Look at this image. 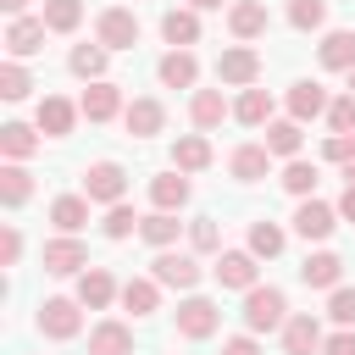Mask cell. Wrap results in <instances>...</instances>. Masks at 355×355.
<instances>
[{
  "mask_svg": "<svg viewBox=\"0 0 355 355\" xmlns=\"http://www.w3.org/2000/svg\"><path fill=\"white\" fill-rule=\"evenodd\" d=\"M283 322H288V294L272 288V283H255V288L244 294V327H250V333H272V327H283Z\"/></svg>",
  "mask_w": 355,
  "mask_h": 355,
  "instance_id": "1",
  "label": "cell"
},
{
  "mask_svg": "<svg viewBox=\"0 0 355 355\" xmlns=\"http://www.w3.org/2000/svg\"><path fill=\"white\" fill-rule=\"evenodd\" d=\"M122 194H128V172L116 166V161H94V166H83V200L89 205H122Z\"/></svg>",
  "mask_w": 355,
  "mask_h": 355,
  "instance_id": "2",
  "label": "cell"
},
{
  "mask_svg": "<svg viewBox=\"0 0 355 355\" xmlns=\"http://www.w3.org/2000/svg\"><path fill=\"white\" fill-rule=\"evenodd\" d=\"M94 44H105V50H133V44H139V17H133L128 6H105V11L94 17Z\"/></svg>",
  "mask_w": 355,
  "mask_h": 355,
  "instance_id": "3",
  "label": "cell"
},
{
  "mask_svg": "<svg viewBox=\"0 0 355 355\" xmlns=\"http://www.w3.org/2000/svg\"><path fill=\"white\" fill-rule=\"evenodd\" d=\"M150 277H155L161 288H183V294H194V288H200V261H194V255H178V250H155Z\"/></svg>",
  "mask_w": 355,
  "mask_h": 355,
  "instance_id": "4",
  "label": "cell"
},
{
  "mask_svg": "<svg viewBox=\"0 0 355 355\" xmlns=\"http://www.w3.org/2000/svg\"><path fill=\"white\" fill-rule=\"evenodd\" d=\"M255 78H261V55H255L250 44H227V50L216 55V83H227V89H255Z\"/></svg>",
  "mask_w": 355,
  "mask_h": 355,
  "instance_id": "5",
  "label": "cell"
},
{
  "mask_svg": "<svg viewBox=\"0 0 355 355\" xmlns=\"http://www.w3.org/2000/svg\"><path fill=\"white\" fill-rule=\"evenodd\" d=\"M44 272H50V277H83V272H89V250H83V239H78V233L50 239V244H44Z\"/></svg>",
  "mask_w": 355,
  "mask_h": 355,
  "instance_id": "6",
  "label": "cell"
},
{
  "mask_svg": "<svg viewBox=\"0 0 355 355\" xmlns=\"http://www.w3.org/2000/svg\"><path fill=\"white\" fill-rule=\"evenodd\" d=\"M333 227H338V205H327V200H300V205H294V233H300L305 244L333 239Z\"/></svg>",
  "mask_w": 355,
  "mask_h": 355,
  "instance_id": "7",
  "label": "cell"
},
{
  "mask_svg": "<svg viewBox=\"0 0 355 355\" xmlns=\"http://www.w3.org/2000/svg\"><path fill=\"white\" fill-rule=\"evenodd\" d=\"M39 333H44V338H78V333H83V305H78V300H61V294L44 300V305H39Z\"/></svg>",
  "mask_w": 355,
  "mask_h": 355,
  "instance_id": "8",
  "label": "cell"
},
{
  "mask_svg": "<svg viewBox=\"0 0 355 355\" xmlns=\"http://www.w3.org/2000/svg\"><path fill=\"white\" fill-rule=\"evenodd\" d=\"M222 327V311H216V300H205V294H189L183 305H178V333L183 338H211Z\"/></svg>",
  "mask_w": 355,
  "mask_h": 355,
  "instance_id": "9",
  "label": "cell"
},
{
  "mask_svg": "<svg viewBox=\"0 0 355 355\" xmlns=\"http://www.w3.org/2000/svg\"><path fill=\"white\" fill-rule=\"evenodd\" d=\"M211 272H216V283H222V288H239V294H250V288L261 283V277H255L261 266H255V255H250V250H222Z\"/></svg>",
  "mask_w": 355,
  "mask_h": 355,
  "instance_id": "10",
  "label": "cell"
},
{
  "mask_svg": "<svg viewBox=\"0 0 355 355\" xmlns=\"http://www.w3.org/2000/svg\"><path fill=\"white\" fill-rule=\"evenodd\" d=\"M266 0H233L227 6V33L239 39V44H250V39H261L266 33Z\"/></svg>",
  "mask_w": 355,
  "mask_h": 355,
  "instance_id": "11",
  "label": "cell"
},
{
  "mask_svg": "<svg viewBox=\"0 0 355 355\" xmlns=\"http://www.w3.org/2000/svg\"><path fill=\"white\" fill-rule=\"evenodd\" d=\"M44 17H11V28H6V55L11 61H22V55H39L44 50Z\"/></svg>",
  "mask_w": 355,
  "mask_h": 355,
  "instance_id": "12",
  "label": "cell"
},
{
  "mask_svg": "<svg viewBox=\"0 0 355 355\" xmlns=\"http://www.w3.org/2000/svg\"><path fill=\"white\" fill-rule=\"evenodd\" d=\"M327 89L316 83V78H300V83H288V116L294 122H316V116H327Z\"/></svg>",
  "mask_w": 355,
  "mask_h": 355,
  "instance_id": "13",
  "label": "cell"
},
{
  "mask_svg": "<svg viewBox=\"0 0 355 355\" xmlns=\"http://www.w3.org/2000/svg\"><path fill=\"white\" fill-rule=\"evenodd\" d=\"M78 111H83L89 122H111V116H122L128 105H122V89H116L111 78H100V83H89V89H83Z\"/></svg>",
  "mask_w": 355,
  "mask_h": 355,
  "instance_id": "14",
  "label": "cell"
},
{
  "mask_svg": "<svg viewBox=\"0 0 355 355\" xmlns=\"http://www.w3.org/2000/svg\"><path fill=\"white\" fill-rule=\"evenodd\" d=\"M78 116H83V111H78V105H72L67 94H44V100H39V116H33V122H39V133H44V139H67Z\"/></svg>",
  "mask_w": 355,
  "mask_h": 355,
  "instance_id": "15",
  "label": "cell"
},
{
  "mask_svg": "<svg viewBox=\"0 0 355 355\" xmlns=\"http://www.w3.org/2000/svg\"><path fill=\"white\" fill-rule=\"evenodd\" d=\"M122 128H128L133 139H150V133H161V128H166V105H161L155 94H139V100H128Z\"/></svg>",
  "mask_w": 355,
  "mask_h": 355,
  "instance_id": "16",
  "label": "cell"
},
{
  "mask_svg": "<svg viewBox=\"0 0 355 355\" xmlns=\"http://www.w3.org/2000/svg\"><path fill=\"white\" fill-rule=\"evenodd\" d=\"M327 338H322V322L311 316V311H300V316H288L283 322V355H316Z\"/></svg>",
  "mask_w": 355,
  "mask_h": 355,
  "instance_id": "17",
  "label": "cell"
},
{
  "mask_svg": "<svg viewBox=\"0 0 355 355\" xmlns=\"http://www.w3.org/2000/svg\"><path fill=\"white\" fill-rule=\"evenodd\" d=\"M189 194H194V183H189L183 172H155V178H150V205H155V211H172V216H178V211L189 205Z\"/></svg>",
  "mask_w": 355,
  "mask_h": 355,
  "instance_id": "18",
  "label": "cell"
},
{
  "mask_svg": "<svg viewBox=\"0 0 355 355\" xmlns=\"http://www.w3.org/2000/svg\"><path fill=\"white\" fill-rule=\"evenodd\" d=\"M300 283L305 288H338L344 283V255H333V250H316V255H305V266H300Z\"/></svg>",
  "mask_w": 355,
  "mask_h": 355,
  "instance_id": "19",
  "label": "cell"
},
{
  "mask_svg": "<svg viewBox=\"0 0 355 355\" xmlns=\"http://www.w3.org/2000/svg\"><path fill=\"white\" fill-rule=\"evenodd\" d=\"M111 300H122V288H116V277H111L105 266H89V272L78 277V305H83V311H105Z\"/></svg>",
  "mask_w": 355,
  "mask_h": 355,
  "instance_id": "20",
  "label": "cell"
},
{
  "mask_svg": "<svg viewBox=\"0 0 355 355\" xmlns=\"http://www.w3.org/2000/svg\"><path fill=\"white\" fill-rule=\"evenodd\" d=\"M316 61H322L327 72H355V28H333V33H322Z\"/></svg>",
  "mask_w": 355,
  "mask_h": 355,
  "instance_id": "21",
  "label": "cell"
},
{
  "mask_svg": "<svg viewBox=\"0 0 355 355\" xmlns=\"http://www.w3.org/2000/svg\"><path fill=\"white\" fill-rule=\"evenodd\" d=\"M161 39H166L172 50H189V44H200V11H189V6H172V11L161 17Z\"/></svg>",
  "mask_w": 355,
  "mask_h": 355,
  "instance_id": "22",
  "label": "cell"
},
{
  "mask_svg": "<svg viewBox=\"0 0 355 355\" xmlns=\"http://www.w3.org/2000/svg\"><path fill=\"white\" fill-rule=\"evenodd\" d=\"M155 78H161L166 89H194V78H200L194 50H166V55L155 61Z\"/></svg>",
  "mask_w": 355,
  "mask_h": 355,
  "instance_id": "23",
  "label": "cell"
},
{
  "mask_svg": "<svg viewBox=\"0 0 355 355\" xmlns=\"http://www.w3.org/2000/svg\"><path fill=\"white\" fill-rule=\"evenodd\" d=\"M222 116H233L227 94H222V89H194V100H189V122L205 133V128H222Z\"/></svg>",
  "mask_w": 355,
  "mask_h": 355,
  "instance_id": "24",
  "label": "cell"
},
{
  "mask_svg": "<svg viewBox=\"0 0 355 355\" xmlns=\"http://www.w3.org/2000/svg\"><path fill=\"white\" fill-rule=\"evenodd\" d=\"M211 166V139L205 133H183V139H172V172H205Z\"/></svg>",
  "mask_w": 355,
  "mask_h": 355,
  "instance_id": "25",
  "label": "cell"
},
{
  "mask_svg": "<svg viewBox=\"0 0 355 355\" xmlns=\"http://www.w3.org/2000/svg\"><path fill=\"white\" fill-rule=\"evenodd\" d=\"M227 172H233L239 183H261V178L272 172V150H266V144H239V150L227 155Z\"/></svg>",
  "mask_w": 355,
  "mask_h": 355,
  "instance_id": "26",
  "label": "cell"
},
{
  "mask_svg": "<svg viewBox=\"0 0 355 355\" xmlns=\"http://www.w3.org/2000/svg\"><path fill=\"white\" fill-rule=\"evenodd\" d=\"M89 355H133V327L128 322H94L89 327Z\"/></svg>",
  "mask_w": 355,
  "mask_h": 355,
  "instance_id": "27",
  "label": "cell"
},
{
  "mask_svg": "<svg viewBox=\"0 0 355 355\" xmlns=\"http://www.w3.org/2000/svg\"><path fill=\"white\" fill-rule=\"evenodd\" d=\"M272 155H283V161H300V144H305V122H294V116H283V122H266V139H261Z\"/></svg>",
  "mask_w": 355,
  "mask_h": 355,
  "instance_id": "28",
  "label": "cell"
},
{
  "mask_svg": "<svg viewBox=\"0 0 355 355\" xmlns=\"http://www.w3.org/2000/svg\"><path fill=\"white\" fill-rule=\"evenodd\" d=\"M28 194H33V172L22 161H6L0 166V205L17 211V205H28Z\"/></svg>",
  "mask_w": 355,
  "mask_h": 355,
  "instance_id": "29",
  "label": "cell"
},
{
  "mask_svg": "<svg viewBox=\"0 0 355 355\" xmlns=\"http://www.w3.org/2000/svg\"><path fill=\"white\" fill-rule=\"evenodd\" d=\"M105 61H111L105 44H72V55H67L72 78H83V83H100V78H105Z\"/></svg>",
  "mask_w": 355,
  "mask_h": 355,
  "instance_id": "30",
  "label": "cell"
},
{
  "mask_svg": "<svg viewBox=\"0 0 355 355\" xmlns=\"http://www.w3.org/2000/svg\"><path fill=\"white\" fill-rule=\"evenodd\" d=\"M122 305H128L133 316H155V311H161V283H155V277H128V283H122Z\"/></svg>",
  "mask_w": 355,
  "mask_h": 355,
  "instance_id": "31",
  "label": "cell"
},
{
  "mask_svg": "<svg viewBox=\"0 0 355 355\" xmlns=\"http://www.w3.org/2000/svg\"><path fill=\"white\" fill-rule=\"evenodd\" d=\"M178 233H183V222H178L172 211H150V216L139 222V239H144V244H155V250H172V244H178Z\"/></svg>",
  "mask_w": 355,
  "mask_h": 355,
  "instance_id": "32",
  "label": "cell"
},
{
  "mask_svg": "<svg viewBox=\"0 0 355 355\" xmlns=\"http://www.w3.org/2000/svg\"><path fill=\"white\" fill-rule=\"evenodd\" d=\"M233 116H239L244 128H266V122H272V94H266V89H244V94L233 100Z\"/></svg>",
  "mask_w": 355,
  "mask_h": 355,
  "instance_id": "33",
  "label": "cell"
},
{
  "mask_svg": "<svg viewBox=\"0 0 355 355\" xmlns=\"http://www.w3.org/2000/svg\"><path fill=\"white\" fill-rule=\"evenodd\" d=\"M0 150H6V161H28V155L39 150V128H28V122H6V128H0Z\"/></svg>",
  "mask_w": 355,
  "mask_h": 355,
  "instance_id": "34",
  "label": "cell"
},
{
  "mask_svg": "<svg viewBox=\"0 0 355 355\" xmlns=\"http://www.w3.org/2000/svg\"><path fill=\"white\" fill-rule=\"evenodd\" d=\"M283 244H288V233L277 227V222H250V255L255 261H272V255H283Z\"/></svg>",
  "mask_w": 355,
  "mask_h": 355,
  "instance_id": "35",
  "label": "cell"
},
{
  "mask_svg": "<svg viewBox=\"0 0 355 355\" xmlns=\"http://www.w3.org/2000/svg\"><path fill=\"white\" fill-rule=\"evenodd\" d=\"M50 222H55L61 233H78V227L89 222V200H83V194H61V200H50Z\"/></svg>",
  "mask_w": 355,
  "mask_h": 355,
  "instance_id": "36",
  "label": "cell"
},
{
  "mask_svg": "<svg viewBox=\"0 0 355 355\" xmlns=\"http://www.w3.org/2000/svg\"><path fill=\"white\" fill-rule=\"evenodd\" d=\"M316 178H322V172H316L311 161H288L277 183H283V189H288L294 200H316Z\"/></svg>",
  "mask_w": 355,
  "mask_h": 355,
  "instance_id": "37",
  "label": "cell"
},
{
  "mask_svg": "<svg viewBox=\"0 0 355 355\" xmlns=\"http://www.w3.org/2000/svg\"><path fill=\"white\" fill-rule=\"evenodd\" d=\"M83 22V0H44V28L50 33H72Z\"/></svg>",
  "mask_w": 355,
  "mask_h": 355,
  "instance_id": "38",
  "label": "cell"
},
{
  "mask_svg": "<svg viewBox=\"0 0 355 355\" xmlns=\"http://www.w3.org/2000/svg\"><path fill=\"white\" fill-rule=\"evenodd\" d=\"M288 28H300V33L327 28V0H288Z\"/></svg>",
  "mask_w": 355,
  "mask_h": 355,
  "instance_id": "39",
  "label": "cell"
},
{
  "mask_svg": "<svg viewBox=\"0 0 355 355\" xmlns=\"http://www.w3.org/2000/svg\"><path fill=\"white\" fill-rule=\"evenodd\" d=\"M28 89H33V78L22 72V61H6L0 67V100H28Z\"/></svg>",
  "mask_w": 355,
  "mask_h": 355,
  "instance_id": "40",
  "label": "cell"
},
{
  "mask_svg": "<svg viewBox=\"0 0 355 355\" xmlns=\"http://www.w3.org/2000/svg\"><path fill=\"white\" fill-rule=\"evenodd\" d=\"M189 244H194L200 255L222 250V227H216V216H194V222H189Z\"/></svg>",
  "mask_w": 355,
  "mask_h": 355,
  "instance_id": "41",
  "label": "cell"
},
{
  "mask_svg": "<svg viewBox=\"0 0 355 355\" xmlns=\"http://www.w3.org/2000/svg\"><path fill=\"white\" fill-rule=\"evenodd\" d=\"M139 222L144 216H133V205H111L100 227H105V239H128V233H139Z\"/></svg>",
  "mask_w": 355,
  "mask_h": 355,
  "instance_id": "42",
  "label": "cell"
},
{
  "mask_svg": "<svg viewBox=\"0 0 355 355\" xmlns=\"http://www.w3.org/2000/svg\"><path fill=\"white\" fill-rule=\"evenodd\" d=\"M327 316H333L338 327H355V288H349V283H338V288L327 294Z\"/></svg>",
  "mask_w": 355,
  "mask_h": 355,
  "instance_id": "43",
  "label": "cell"
},
{
  "mask_svg": "<svg viewBox=\"0 0 355 355\" xmlns=\"http://www.w3.org/2000/svg\"><path fill=\"white\" fill-rule=\"evenodd\" d=\"M327 128H333V133H355V94H338V100L327 105Z\"/></svg>",
  "mask_w": 355,
  "mask_h": 355,
  "instance_id": "44",
  "label": "cell"
},
{
  "mask_svg": "<svg viewBox=\"0 0 355 355\" xmlns=\"http://www.w3.org/2000/svg\"><path fill=\"white\" fill-rule=\"evenodd\" d=\"M322 155L338 161V166H355V133H333V139L322 144Z\"/></svg>",
  "mask_w": 355,
  "mask_h": 355,
  "instance_id": "45",
  "label": "cell"
},
{
  "mask_svg": "<svg viewBox=\"0 0 355 355\" xmlns=\"http://www.w3.org/2000/svg\"><path fill=\"white\" fill-rule=\"evenodd\" d=\"M17 261H22V233L6 222L0 227V266H17Z\"/></svg>",
  "mask_w": 355,
  "mask_h": 355,
  "instance_id": "46",
  "label": "cell"
},
{
  "mask_svg": "<svg viewBox=\"0 0 355 355\" xmlns=\"http://www.w3.org/2000/svg\"><path fill=\"white\" fill-rule=\"evenodd\" d=\"M322 355H355V327H338V333L322 344Z\"/></svg>",
  "mask_w": 355,
  "mask_h": 355,
  "instance_id": "47",
  "label": "cell"
},
{
  "mask_svg": "<svg viewBox=\"0 0 355 355\" xmlns=\"http://www.w3.org/2000/svg\"><path fill=\"white\" fill-rule=\"evenodd\" d=\"M222 355H261V344H255V333H239V338L222 344Z\"/></svg>",
  "mask_w": 355,
  "mask_h": 355,
  "instance_id": "48",
  "label": "cell"
},
{
  "mask_svg": "<svg viewBox=\"0 0 355 355\" xmlns=\"http://www.w3.org/2000/svg\"><path fill=\"white\" fill-rule=\"evenodd\" d=\"M338 216L355 222V183H344V194H338Z\"/></svg>",
  "mask_w": 355,
  "mask_h": 355,
  "instance_id": "49",
  "label": "cell"
},
{
  "mask_svg": "<svg viewBox=\"0 0 355 355\" xmlns=\"http://www.w3.org/2000/svg\"><path fill=\"white\" fill-rule=\"evenodd\" d=\"M227 0H189V11H222Z\"/></svg>",
  "mask_w": 355,
  "mask_h": 355,
  "instance_id": "50",
  "label": "cell"
},
{
  "mask_svg": "<svg viewBox=\"0 0 355 355\" xmlns=\"http://www.w3.org/2000/svg\"><path fill=\"white\" fill-rule=\"evenodd\" d=\"M22 6H28V0H0V11H11V17H22Z\"/></svg>",
  "mask_w": 355,
  "mask_h": 355,
  "instance_id": "51",
  "label": "cell"
},
{
  "mask_svg": "<svg viewBox=\"0 0 355 355\" xmlns=\"http://www.w3.org/2000/svg\"><path fill=\"white\" fill-rule=\"evenodd\" d=\"M344 178H349V183H355V166H344Z\"/></svg>",
  "mask_w": 355,
  "mask_h": 355,
  "instance_id": "52",
  "label": "cell"
},
{
  "mask_svg": "<svg viewBox=\"0 0 355 355\" xmlns=\"http://www.w3.org/2000/svg\"><path fill=\"white\" fill-rule=\"evenodd\" d=\"M349 94H355V72H349Z\"/></svg>",
  "mask_w": 355,
  "mask_h": 355,
  "instance_id": "53",
  "label": "cell"
}]
</instances>
